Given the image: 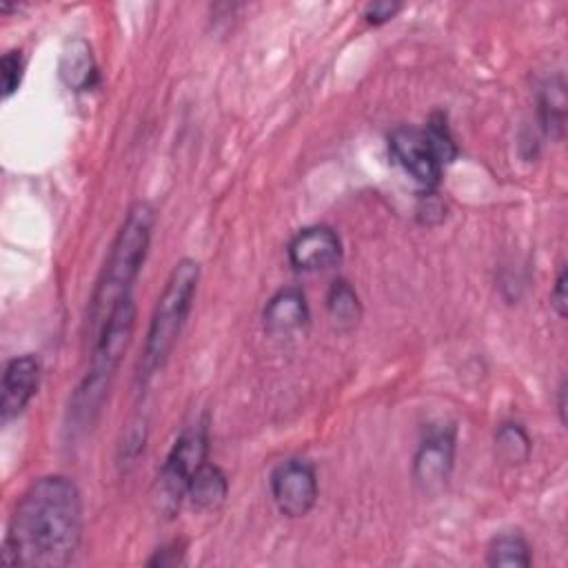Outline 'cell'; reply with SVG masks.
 Instances as JSON below:
<instances>
[{
    "label": "cell",
    "instance_id": "obj_2",
    "mask_svg": "<svg viewBox=\"0 0 568 568\" xmlns=\"http://www.w3.org/2000/svg\"><path fill=\"white\" fill-rule=\"evenodd\" d=\"M153 224L155 211L149 202L138 200L129 206L91 295L89 328L93 333L100 331L115 304L131 295V286L138 280L149 253Z\"/></svg>",
    "mask_w": 568,
    "mask_h": 568
},
{
    "label": "cell",
    "instance_id": "obj_6",
    "mask_svg": "<svg viewBox=\"0 0 568 568\" xmlns=\"http://www.w3.org/2000/svg\"><path fill=\"white\" fill-rule=\"evenodd\" d=\"M268 486L277 510L293 519L308 515L320 495L315 466L300 457L282 459L271 470Z\"/></svg>",
    "mask_w": 568,
    "mask_h": 568
},
{
    "label": "cell",
    "instance_id": "obj_18",
    "mask_svg": "<svg viewBox=\"0 0 568 568\" xmlns=\"http://www.w3.org/2000/svg\"><path fill=\"white\" fill-rule=\"evenodd\" d=\"M424 131H426L430 144H433V149H435L439 162H442V164L453 162L455 155H457V146H455V140H453L450 129H448V124H446V115L439 113V111H435V113L428 118V124H426Z\"/></svg>",
    "mask_w": 568,
    "mask_h": 568
},
{
    "label": "cell",
    "instance_id": "obj_11",
    "mask_svg": "<svg viewBox=\"0 0 568 568\" xmlns=\"http://www.w3.org/2000/svg\"><path fill=\"white\" fill-rule=\"evenodd\" d=\"M311 311L306 295L297 286H284L273 293L262 311V322L271 335H288L308 324Z\"/></svg>",
    "mask_w": 568,
    "mask_h": 568
},
{
    "label": "cell",
    "instance_id": "obj_12",
    "mask_svg": "<svg viewBox=\"0 0 568 568\" xmlns=\"http://www.w3.org/2000/svg\"><path fill=\"white\" fill-rule=\"evenodd\" d=\"M60 78L73 91H87L98 82V67L91 55V47L84 40L75 38L62 49Z\"/></svg>",
    "mask_w": 568,
    "mask_h": 568
},
{
    "label": "cell",
    "instance_id": "obj_20",
    "mask_svg": "<svg viewBox=\"0 0 568 568\" xmlns=\"http://www.w3.org/2000/svg\"><path fill=\"white\" fill-rule=\"evenodd\" d=\"M399 9H402V4H399V2H386V0H382V2L366 4V9H364V18H366V22H368V24H384V22L393 20V18H395V13H397Z\"/></svg>",
    "mask_w": 568,
    "mask_h": 568
},
{
    "label": "cell",
    "instance_id": "obj_13",
    "mask_svg": "<svg viewBox=\"0 0 568 568\" xmlns=\"http://www.w3.org/2000/svg\"><path fill=\"white\" fill-rule=\"evenodd\" d=\"M226 495H229V479H226L224 470L209 462H204L195 470V475L191 477L189 488H186V497L200 510L220 508L226 501Z\"/></svg>",
    "mask_w": 568,
    "mask_h": 568
},
{
    "label": "cell",
    "instance_id": "obj_17",
    "mask_svg": "<svg viewBox=\"0 0 568 568\" xmlns=\"http://www.w3.org/2000/svg\"><path fill=\"white\" fill-rule=\"evenodd\" d=\"M488 566H530V546L521 532H501L497 535L486 550Z\"/></svg>",
    "mask_w": 568,
    "mask_h": 568
},
{
    "label": "cell",
    "instance_id": "obj_5",
    "mask_svg": "<svg viewBox=\"0 0 568 568\" xmlns=\"http://www.w3.org/2000/svg\"><path fill=\"white\" fill-rule=\"evenodd\" d=\"M206 450H209V426H206V417H202L191 426H186L175 437L160 468V495H162V508H166V513H173L180 506V499L186 495L191 477L206 462Z\"/></svg>",
    "mask_w": 568,
    "mask_h": 568
},
{
    "label": "cell",
    "instance_id": "obj_14",
    "mask_svg": "<svg viewBox=\"0 0 568 568\" xmlns=\"http://www.w3.org/2000/svg\"><path fill=\"white\" fill-rule=\"evenodd\" d=\"M539 118L550 138H561L566 120V84L564 78H550L539 91Z\"/></svg>",
    "mask_w": 568,
    "mask_h": 568
},
{
    "label": "cell",
    "instance_id": "obj_15",
    "mask_svg": "<svg viewBox=\"0 0 568 568\" xmlns=\"http://www.w3.org/2000/svg\"><path fill=\"white\" fill-rule=\"evenodd\" d=\"M326 311L328 317L339 326V328H351L359 322L362 317V302L357 291L351 286L346 280H335L328 286L326 293Z\"/></svg>",
    "mask_w": 568,
    "mask_h": 568
},
{
    "label": "cell",
    "instance_id": "obj_22",
    "mask_svg": "<svg viewBox=\"0 0 568 568\" xmlns=\"http://www.w3.org/2000/svg\"><path fill=\"white\" fill-rule=\"evenodd\" d=\"M182 555H184V550L178 548V544H173V546L160 548V550L155 552V557L149 559V566H178V564L184 561Z\"/></svg>",
    "mask_w": 568,
    "mask_h": 568
},
{
    "label": "cell",
    "instance_id": "obj_21",
    "mask_svg": "<svg viewBox=\"0 0 568 568\" xmlns=\"http://www.w3.org/2000/svg\"><path fill=\"white\" fill-rule=\"evenodd\" d=\"M550 306L559 317H566V268H561L557 275V282L550 293Z\"/></svg>",
    "mask_w": 568,
    "mask_h": 568
},
{
    "label": "cell",
    "instance_id": "obj_16",
    "mask_svg": "<svg viewBox=\"0 0 568 568\" xmlns=\"http://www.w3.org/2000/svg\"><path fill=\"white\" fill-rule=\"evenodd\" d=\"M532 442L521 424L506 422L495 430V453L508 466H519L528 462Z\"/></svg>",
    "mask_w": 568,
    "mask_h": 568
},
{
    "label": "cell",
    "instance_id": "obj_3",
    "mask_svg": "<svg viewBox=\"0 0 568 568\" xmlns=\"http://www.w3.org/2000/svg\"><path fill=\"white\" fill-rule=\"evenodd\" d=\"M135 328V302L133 297H124L109 313L104 324L98 331L91 364L87 375L71 399V417L75 426L93 424L100 413L104 397L109 395V386L115 377V371L131 344Z\"/></svg>",
    "mask_w": 568,
    "mask_h": 568
},
{
    "label": "cell",
    "instance_id": "obj_10",
    "mask_svg": "<svg viewBox=\"0 0 568 568\" xmlns=\"http://www.w3.org/2000/svg\"><path fill=\"white\" fill-rule=\"evenodd\" d=\"M40 386V362L33 355H18L7 362L0 386V419L2 424L18 417Z\"/></svg>",
    "mask_w": 568,
    "mask_h": 568
},
{
    "label": "cell",
    "instance_id": "obj_9",
    "mask_svg": "<svg viewBox=\"0 0 568 568\" xmlns=\"http://www.w3.org/2000/svg\"><path fill=\"white\" fill-rule=\"evenodd\" d=\"M286 253L293 268L315 273L331 268L342 260V240L335 229L326 224H311L291 237Z\"/></svg>",
    "mask_w": 568,
    "mask_h": 568
},
{
    "label": "cell",
    "instance_id": "obj_1",
    "mask_svg": "<svg viewBox=\"0 0 568 568\" xmlns=\"http://www.w3.org/2000/svg\"><path fill=\"white\" fill-rule=\"evenodd\" d=\"M82 495L67 475L36 479L18 499L2 541L4 566L58 568L82 544Z\"/></svg>",
    "mask_w": 568,
    "mask_h": 568
},
{
    "label": "cell",
    "instance_id": "obj_4",
    "mask_svg": "<svg viewBox=\"0 0 568 568\" xmlns=\"http://www.w3.org/2000/svg\"><path fill=\"white\" fill-rule=\"evenodd\" d=\"M200 282V264L191 257H182L171 275L166 277V284L158 297V304L153 308L140 366H138V382L146 384L169 359L186 317L193 308V300L197 293Z\"/></svg>",
    "mask_w": 568,
    "mask_h": 568
},
{
    "label": "cell",
    "instance_id": "obj_8",
    "mask_svg": "<svg viewBox=\"0 0 568 568\" xmlns=\"http://www.w3.org/2000/svg\"><path fill=\"white\" fill-rule=\"evenodd\" d=\"M388 151L395 158V162L426 191L439 184L444 164L439 162L424 129L397 126L388 135Z\"/></svg>",
    "mask_w": 568,
    "mask_h": 568
},
{
    "label": "cell",
    "instance_id": "obj_23",
    "mask_svg": "<svg viewBox=\"0 0 568 568\" xmlns=\"http://www.w3.org/2000/svg\"><path fill=\"white\" fill-rule=\"evenodd\" d=\"M564 397H566V382L561 379V384H559V413H561V424H566V417H564V413H566V402H564Z\"/></svg>",
    "mask_w": 568,
    "mask_h": 568
},
{
    "label": "cell",
    "instance_id": "obj_7",
    "mask_svg": "<svg viewBox=\"0 0 568 568\" xmlns=\"http://www.w3.org/2000/svg\"><path fill=\"white\" fill-rule=\"evenodd\" d=\"M457 433L453 426L430 430L417 446L413 457V479L424 495L439 493L455 466Z\"/></svg>",
    "mask_w": 568,
    "mask_h": 568
},
{
    "label": "cell",
    "instance_id": "obj_19",
    "mask_svg": "<svg viewBox=\"0 0 568 568\" xmlns=\"http://www.w3.org/2000/svg\"><path fill=\"white\" fill-rule=\"evenodd\" d=\"M0 69H2V98L9 100L20 82H22V75H24V60H22V51L18 49H11L2 55V62H0Z\"/></svg>",
    "mask_w": 568,
    "mask_h": 568
}]
</instances>
